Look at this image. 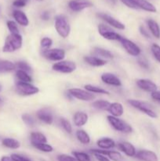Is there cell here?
Instances as JSON below:
<instances>
[{"instance_id": "obj_8", "label": "cell", "mask_w": 160, "mask_h": 161, "mask_svg": "<svg viewBox=\"0 0 160 161\" xmlns=\"http://www.w3.org/2000/svg\"><path fill=\"white\" fill-rule=\"evenodd\" d=\"M77 66L75 62L72 61H61L55 63L53 65V69L61 73H72L76 69Z\"/></svg>"}, {"instance_id": "obj_3", "label": "cell", "mask_w": 160, "mask_h": 161, "mask_svg": "<svg viewBox=\"0 0 160 161\" xmlns=\"http://www.w3.org/2000/svg\"><path fill=\"white\" fill-rule=\"evenodd\" d=\"M107 119H108L110 125L117 131L124 134H129L133 131V128H132L131 126L127 124L125 121L119 119V117H115V116L109 115V116H107Z\"/></svg>"}, {"instance_id": "obj_52", "label": "cell", "mask_w": 160, "mask_h": 161, "mask_svg": "<svg viewBox=\"0 0 160 161\" xmlns=\"http://www.w3.org/2000/svg\"><path fill=\"white\" fill-rule=\"evenodd\" d=\"M2 89H3V85H2L1 83H0V92H1V91H2Z\"/></svg>"}, {"instance_id": "obj_11", "label": "cell", "mask_w": 160, "mask_h": 161, "mask_svg": "<svg viewBox=\"0 0 160 161\" xmlns=\"http://www.w3.org/2000/svg\"><path fill=\"white\" fill-rule=\"evenodd\" d=\"M68 7L74 12H80L85 9H88L93 6L90 0H70L68 2Z\"/></svg>"}, {"instance_id": "obj_35", "label": "cell", "mask_w": 160, "mask_h": 161, "mask_svg": "<svg viewBox=\"0 0 160 161\" xmlns=\"http://www.w3.org/2000/svg\"><path fill=\"white\" fill-rule=\"evenodd\" d=\"M16 65V69H18L17 70H21V71H24V72H31V68L29 64H28L25 61H18L15 64Z\"/></svg>"}, {"instance_id": "obj_1", "label": "cell", "mask_w": 160, "mask_h": 161, "mask_svg": "<svg viewBox=\"0 0 160 161\" xmlns=\"http://www.w3.org/2000/svg\"><path fill=\"white\" fill-rule=\"evenodd\" d=\"M23 38L20 34H10L6 37L3 51L5 53H11L21 48Z\"/></svg>"}, {"instance_id": "obj_6", "label": "cell", "mask_w": 160, "mask_h": 161, "mask_svg": "<svg viewBox=\"0 0 160 161\" xmlns=\"http://www.w3.org/2000/svg\"><path fill=\"white\" fill-rule=\"evenodd\" d=\"M98 32L104 39L108 40L120 41L122 39V36L119 33L113 31L109 26L104 24H100L98 25Z\"/></svg>"}, {"instance_id": "obj_41", "label": "cell", "mask_w": 160, "mask_h": 161, "mask_svg": "<svg viewBox=\"0 0 160 161\" xmlns=\"http://www.w3.org/2000/svg\"><path fill=\"white\" fill-rule=\"evenodd\" d=\"M22 120L24 121L25 124H27L28 126H31V127L34 126L35 124V120L34 118L28 113L22 115Z\"/></svg>"}, {"instance_id": "obj_12", "label": "cell", "mask_w": 160, "mask_h": 161, "mask_svg": "<svg viewBox=\"0 0 160 161\" xmlns=\"http://www.w3.org/2000/svg\"><path fill=\"white\" fill-rule=\"evenodd\" d=\"M97 16L100 17L101 20H103L104 21L106 22L108 25H109L110 26L112 27V28H116L118 30H124L125 29V25L122 23L119 20H116L115 18H114L111 16L108 15V14H104V13H98Z\"/></svg>"}, {"instance_id": "obj_51", "label": "cell", "mask_w": 160, "mask_h": 161, "mask_svg": "<svg viewBox=\"0 0 160 161\" xmlns=\"http://www.w3.org/2000/svg\"><path fill=\"white\" fill-rule=\"evenodd\" d=\"M1 161H13V160H12V158H11L10 157H6V156H5V157H2Z\"/></svg>"}, {"instance_id": "obj_45", "label": "cell", "mask_w": 160, "mask_h": 161, "mask_svg": "<svg viewBox=\"0 0 160 161\" xmlns=\"http://www.w3.org/2000/svg\"><path fill=\"white\" fill-rule=\"evenodd\" d=\"M27 2L28 0H14L13 3V6L17 8L24 7L27 5Z\"/></svg>"}, {"instance_id": "obj_30", "label": "cell", "mask_w": 160, "mask_h": 161, "mask_svg": "<svg viewBox=\"0 0 160 161\" xmlns=\"http://www.w3.org/2000/svg\"><path fill=\"white\" fill-rule=\"evenodd\" d=\"M75 136L78 141L83 145H88L90 142V137L84 130H78L75 133Z\"/></svg>"}, {"instance_id": "obj_47", "label": "cell", "mask_w": 160, "mask_h": 161, "mask_svg": "<svg viewBox=\"0 0 160 161\" xmlns=\"http://www.w3.org/2000/svg\"><path fill=\"white\" fill-rule=\"evenodd\" d=\"M139 31H140V33H141V34L144 37L147 38V39H150V38H151V36H150V34H149L148 31H147V30L146 29V28H144L143 25L140 26Z\"/></svg>"}, {"instance_id": "obj_20", "label": "cell", "mask_w": 160, "mask_h": 161, "mask_svg": "<svg viewBox=\"0 0 160 161\" xmlns=\"http://www.w3.org/2000/svg\"><path fill=\"white\" fill-rule=\"evenodd\" d=\"M13 17L16 23L21 25V26L27 27L29 25V20H28L25 13H24L23 11L19 10V9H15L13 12Z\"/></svg>"}, {"instance_id": "obj_5", "label": "cell", "mask_w": 160, "mask_h": 161, "mask_svg": "<svg viewBox=\"0 0 160 161\" xmlns=\"http://www.w3.org/2000/svg\"><path fill=\"white\" fill-rule=\"evenodd\" d=\"M16 91L20 95L31 96L38 94L39 92V89L31 83L19 81L16 84Z\"/></svg>"}, {"instance_id": "obj_23", "label": "cell", "mask_w": 160, "mask_h": 161, "mask_svg": "<svg viewBox=\"0 0 160 161\" xmlns=\"http://www.w3.org/2000/svg\"><path fill=\"white\" fill-rule=\"evenodd\" d=\"M97 145L100 149H103V150H108V149L115 147L116 146L115 142L112 138H100L97 142Z\"/></svg>"}, {"instance_id": "obj_15", "label": "cell", "mask_w": 160, "mask_h": 161, "mask_svg": "<svg viewBox=\"0 0 160 161\" xmlns=\"http://www.w3.org/2000/svg\"><path fill=\"white\" fill-rule=\"evenodd\" d=\"M101 80L103 83L105 84L109 85V86H120L122 85V82H121L120 79L115 75L110 72H105L101 75Z\"/></svg>"}, {"instance_id": "obj_19", "label": "cell", "mask_w": 160, "mask_h": 161, "mask_svg": "<svg viewBox=\"0 0 160 161\" xmlns=\"http://www.w3.org/2000/svg\"><path fill=\"white\" fill-rule=\"evenodd\" d=\"M39 120L42 121L46 124H52L53 122V116L51 112L46 108H41L36 113Z\"/></svg>"}, {"instance_id": "obj_37", "label": "cell", "mask_w": 160, "mask_h": 161, "mask_svg": "<svg viewBox=\"0 0 160 161\" xmlns=\"http://www.w3.org/2000/svg\"><path fill=\"white\" fill-rule=\"evenodd\" d=\"M34 146L35 149H39V151H42L44 153H51L53 151V148L50 145L47 144V143H42V144H37L35 145Z\"/></svg>"}, {"instance_id": "obj_17", "label": "cell", "mask_w": 160, "mask_h": 161, "mask_svg": "<svg viewBox=\"0 0 160 161\" xmlns=\"http://www.w3.org/2000/svg\"><path fill=\"white\" fill-rule=\"evenodd\" d=\"M91 153L95 152L98 153L103 154V155L106 156L110 160L112 161H122L123 160V157H122V154L118 151H113V150H103V149H91Z\"/></svg>"}, {"instance_id": "obj_48", "label": "cell", "mask_w": 160, "mask_h": 161, "mask_svg": "<svg viewBox=\"0 0 160 161\" xmlns=\"http://www.w3.org/2000/svg\"><path fill=\"white\" fill-rule=\"evenodd\" d=\"M121 2H122L124 5H125L127 7L130 8V9H137V8H136V6H135V4L133 3V1H132V0H121Z\"/></svg>"}, {"instance_id": "obj_2", "label": "cell", "mask_w": 160, "mask_h": 161, "mask_svg": "<svg viewBox=\"0 0 160 161\" xmlns=\"http://www.w3.org/2000/svg\"><path fill=\"white\" fill-rule=\"evenodd\" d=\"M55 29L57 34L63 39L68 37L71 32V26L64 15H57L55 17Z\"/></svg>"}, {"instance_id": "obj_24", "label": "cell", "mask_w": 160, "mask_h": 161, "mask_svg": "<svg viewBox=\"0 0 160 161\" xmlns=\"http://www.w3.org/2000/svg\"><path fill=\"white\" fill-rule=\"evenodd\" d=\"M84 61L93 67H101L107 64V61L104 59H101L95 56H86L84 58Z\"/></svg>"}, {"instance_id": "obj_14", "label": "cell", "mask_w": 160, "mask_h": 161, "mask_svg": "<svg viewBox=\"0 0 160 161\" xmlns=\"http://www.w3.org/2000/svg\"><path fill=\"white\" fill-rule=\"evenodd\" d=\"M117 147L119 150L122 151L127 157H133L136 156V148L130 142H121L118 143Z\"/></svg>"}, {"instance_id": "obj_38", "label": "cell", "mask_w": 160, "mask_h": 161, "mask_svg": "<svg viewBox=\"0 0 160 161\" xmlns=\"http://www.w3.org/2000/svg\"><path fill=\"white\" fill-rule=\"evenodd\" d=\"M151 50L155 59L160 63V46L156 43H153L151 47Z\"/></svg>"}, {"instance_id": "obj_18", "label": "cell", "mask_w": 160, "mask_h": 161, "mask_svg": "<svg viewBox=\"0 0 160 161\" xmlns=\"http://www.w3.org/2000/svg\"><path fill=\"white\" fill-rule=\"evenodd\" d=\"M137 9H143L149 13H156L157 9L152 3L147 0H132Z\"/></svg>"}, {"instance_id": "obj_46", "label": "cell", "mask_w": 160, "mask_h": 161, "mask_svg": "<svg viewBox=\"0 0 160 161\" xmlns=\"http://www.w3.org/2000/svg\"><path fill=\"white\" fill-rule=\"evenodd\" d=\"M92 153L93 154L95 158L98 161H111L108 158V157H106V156L103 155V154H100V153H95V152H93Z\"/></svg>"}, {"instance_id": "obj_26", "label": "cell", "mask_w": 160, "mask_h": 161, "mask_svg": "<svg viewBox=\"0 0 160 161\" xmlns=\"http://www.w3.org/2000/svg\"><path fill=\"white\" fill-rule=\"evenodd\" d=\"M147 25L152 36L156 39H160V27L155 20L152 19L147 20Z\"/></svg>"}, {"instance_id": "obj_29", "label": "cell", "mask_w": 160, "mask_h": 161, "mask_svg": "<svg viewBox=\"0 0 160 161\" xmlns=\"http://www.w3.org/2000/svg\"><path fill=\"white\" fill-rule=\"evenodd\" d=\"M2 144L5 147L9 148V149H17L20 146V142L11 138H3V141H2Z\"/></svg>"}, {"instance_id": "obj_7", "label": "cell", "mask_w": 160, "mask_h": 161, "mask_svg": "<svg viewBox=\"0 0 160 161\" xmlns=\"http://www.w3.org/2000/svg\"><path fill=\"white\" fill-rule=\"evenodd\" d=\"M68 95L71 97L76 98L78 100L83 101V102H89L94 99V95L92 93L86 91V90L80 89V88H71L67 91Z\"/></svg>"}, {"instance_id": "obj_27", "label": "cell", "mask_w": 160, "mask_h": 161, "mask_svg": "<svg viewBox=\"0 0 160 161\" xmlns=\"http://www.w3.org/2000/svg\"><path fill=\"white\" fill-rule=\"evenodd\" d=\"M92 53L94 56L101 58V59H104V58H105V59H112L113 58V55L111 52L104 48H101V47H95L93 50Z\"/></svg>"}, {"instance_id": "obj_9", "label": "cell", "mask_w": 160, "mask_h": 161, "mask_svg": "<svg viewBox=\"0 0 160 161\" xmlns=\"http://www.w3.org/2000/svg\"><path fill=\"white\" fill-rule=\"evenodd\" d=\"M42 55L47 60L53 61H61L65 58V51L62 49L54 48L44 50Z\"/></svg>"}, {"instance_id": "obj_34", "label": "cell", "mask_w": 160, "mask_h": 161, "mask_svg": "<svg viewBox=\"0 0 160 161\" xmlns=\"http://www.w3.org/2000/svg\"><path fill=\"white\" fill-rule=\"evenodd\" d=\"M74 157L77 161H92L90 157L87 153L83 152H78V151H74L72 153Z\"/></svg>"}, {"instance_id": "obj_53", "label": "cell", "mask_w": 160, "mask_h": 161, "mask_svg": "<svg viewBox=\"0 0 160 161\" xmlns=\"http://www.w3.org/2000/svg\"><path fill=\"white\" fill-rule=\"evenodd\" d=\"M35 1H38V2H41V1H42V0H35Z\"/></svg>"}, {"instance_id": "obj_4", "label": "cell", "mask_w": 160, "mask_h": 161, "mask_svg": "<svg viewBox=\"0 0 160 161\" xmlns=\"http://www.w3.org/2000/svg\"><path fill=\"white\" fill-rule=\"evenodd\" d=\"M128 103L133 107L134 108H136L139 111L142 112L143 113L148 116L149 117L152 118V119H155L157 118V114L155 111L152 108L151 105L148 103L143 101L140 100H134V99H130L128 100Z\"/></svg>"}, {"instance_id": "obj_25", "label": "cell", "mask_w": 160, "mask_h": 161, "mask_svg": "<svg viewBox=\"0 0 160 161\" xmlns=\"http://www.w3.org/2000/svg\"><path fill=\"white\" fill-rule=\"evenodd\" d=\"M30 141H31V146H35L37 144H42V143H47V138L41 132H32L30 135Z\"/></svg>"}, {"instance_id": "obj_42", "label": "cell", "mask_w": 160, "mask_h": 161, "mask_svg": "<svg viewBox=\"0 0 160 161\" xmlns=\"http://www.w3.org/2000/svg\"><path fill=\"white\" fill-rule=\"evenodd\" d=\"M137 63L141 68L144 69H149V62L144 57H140L137 59Z\"/></svg>"}, {"instance_id": "obj_36", "label": "cell", "mask_w": 160, "mask_h": 161, "mask_svg": "<svg viewBox=\"0 0 160 161\" xmlns=\"http://www.w3.org/2000/svg\"><path fill=\"white\" fill-rule=\"evenodd\" d=\"M6 25H7V28L9 29V31H10V34H20L19 28L15 21H13V20H8L6 22Z\"/></svg>"}, {"instance_id": "obj_28", "label": "cell", "mask_w": 160, "mask_h": 161, "mask_svg": "<svg viewBox=\"0 0 160 161\" xmlns=\"http://www.w3.org/2000/svg\"><path fill=\"white\" fill-rule=\"evenodd\" d=\"M16 65L12 61L7 60H0V73H6L13 71Z\"/></svg>"}, {"instance_id": "obj_21", "label": "cell", "mask_w": 160, "mask_h": 161, "mask_svg": "<svg viewBox=\"0 0 160 161\" xmlns=\"http://www.w3.org/2000/svg\"><path fill=\"white\" fill-rule=\"evenodd\" d=\"M107 111L111 114V116L119 118L124 114L123 105L119 102H113L110 104Z\"/></svg>"}, {"instance_id": "obj_43", "label": "cell", "mask_w": 160, "mask_h": 161, "mask_svg": "<svg viewBox=\"0 0 160 161\" xmlns=\"http://www.w3.org/2000/svg\"><path fill=\"white\" fill-rule=\"evenodd\" d=\"M58 161H77L75 158L72 156L66 155V154H61L57 156Z\"/></svg>"}, {"instance_id": "obj_22", "label": "cell", "mask_w": 160, "mask_h": 161, "mask_svg": "<svg viewBox=\"0 0 160 161\" xmlns=\"http://www.w3.org/2000/svg\"><path fill=\"white\" fill-rule=\"evenodd\" d=\"M89 116L84 112H76L73 116V123L76 127H83L88 122Z\"/></svg>"}, {"instance_id": "obj_50", "label": "cell", "mask_w": 160, "mask_h": 161, "mask_svg": "<svg viewBox=\"0 0 160 161\" xmlns=\"http://www.w3.org/2000/svg\"><path fill=\"white\" fill-rule=\"evenodd\" d=\"M50 13H49L48 11H44V12H42V14H41V18L43 20H48L49 19H50Z\"/></svg>"}, {"instance_id": "obj_49", "label": "cell", "mask_w": 160, "mask_h": 161, "mask_svg": "<svg viewBox=\"0 0 160 161\" xmlns=\"http://www.w3.org/2000/svg\"><path fill=\"white\" fill-rule=\"evenodd\" d=\"M151 97L154 101L160 103V91H156L151 94Z\"/></svg>"}, {"instance_id": "obj_33", "label": "cell", "mask_w": 160, "mask_h": 161, "mask_svg": "<svg viewBox=\"0 0 160 161\" xmlns=\"http://www.w3.org/2000/svg\"><path fill=\"white\" fill-rule=\"evenodd\" d=\"M110 102L105 100H97L93 102L92 105L94 108L98 110H108V107L110 105Z\"/></svg>"}, {"instance_id": "obj_40", "label": "cell", "mask_w": 160, "mask_h": 161, "mask_svg": "<svg viewBox=\"0 0 160 161\" xmlns=\"http://www.w3.org/2000/svg\"><path fill=\"white\" fill-rule=\"evenodd\" d=\"M40 45L42 49L48 50V49H50L51 46L53 45V40L49 37H44L41 39Z\"/></svg>"}, {"instance_id": "obj_10", "label": "cell", "mask_w": 160, "mask_h": 161, "mask_svg": "<svg viewBox=\"0 0 160 161\" xmlns=\"http://www.w3.org/2000/svg\"><path fill=\"white\" fill-rule=\"evenodd\" d=\"M121 45L124 48V50L130 55L133 57H139L140 54L141 53V50L135 42L133 41L130 40L128 39L122 37V39L120 41Z\"/></svg>"}, {"instance_id": "obj_54", "label": "cell", "mask_w": 160, "mask_h": 161, "mask_svg": "<svg viewBox=\"0 0 160 161\" xmlns=\"http://www.w3.org/2000/svg\"><path fill=\"white\" fill-rule=\"evenodd\" d=\"M1 102H2V99H1V97H0V103H1Z\"/></svg>"}, {"instance_id": "obj_13", "label": "cell", "mask_w": 160, "mask_h": 161, "mask_svg": "<svg viewBox=\"0 0 160 161\" xmlns=\"http://www.w3.org/2000/svg\"><path fill=\"white\" fill-rule=\"evenodd\" d=\"M136 84L142 91L148 93H153L157 91V85L152 80L147 79H140L136 81Z\"/></svg>"}, {"instance_id": "obj_16", "label": "cell", "mask_w": 160, "mask_h": 161, "mask_svg": "<svg viewBox=\"0 0 160 161\" xmlns=\"http://www.w3.org/2000/svg\"><path fill=\"white\" fill-rule=\"evenodd\" d=\"M135 157L141 161H158V158L156 153L153 151L142 149L136 152Z\"/></svg>"}, {"instance_id": "obj_39", "label": "cell", "mask_w": 160, "mask_h": 161, "mask_svg": "<svg viewBox=\"0 0 160 161\" xmlns=\"http://www.w3.org/2000/svg\"><path fill=\"white\" fill-rule=\"evenodd\" d=\"M61 126H62L63 128H64V130H65L67 133L68 134L72 133V124H71V123L69 122L67 119H66L65 118H61Z\"/></svg>"}, {"instance_id": "obj_32", "label": "cell", "mask_w": 160, "mask_h": 161, "mask_svg": "<svg viewBox=\"0 0 160 161\" xmlns=\"http://www.w3.org/2000/svg\"><path fill=\"white\" fill-rule=\"evenodd\" d=\"M16 76L17 78L20 80V82H24V83H31L32 81L31 75L28 73V72H24V71L17 70L16 72Z\"/></svg>"}, {"instance_id": "obj_31", "label": "cell", "mask_w": 160, "mask_h": 161, "mask_svg": "<svg viewBox=\"0 0 160 161\" xmlns=\"http://www.w3.org/2000/svg\"><path fill=\"white\" fill-rule=\"evenodd\" d=\"M85 89L86 91H89L90 93H93V94H109V92L108 91H106L105 89H103V88L100 87V86H94V85L91 84H87L85 85Z\"/></svg>"}, {"instance_id": "obj_44", "label": "cell", "mask_w": 160, "mask_h": 161, "mask_svg": "<svg viewBox=\"0 0 160 161\" xmlns=\"http://www.w3.org/2000/svg\"><path fill=\"white\" fill-rule=\"evenodd\" d=\"M10 157L13 161H32L28 157H24V156L19 155V154H12Z\"/></svg>"}]
</instances>
